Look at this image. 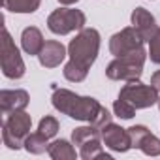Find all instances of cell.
I'll use <instances>...</instances> for the list:
<instances>
[{"mask_svg": "<svg viewBox=\"0 0 160 160\" xmlns=\"http://www.w3.org/2000/svg\"><path fill=\"white\" fill-rule=\"evenodd\" d=\"M51 100H53L55 109H58L60 113L77 121L94 124L100 130L111 122V115L108 113V109L91 96H79L68 89H55Z\"/></svg>", "mask_w": 160, "mask_h": 160, "instance_id": "obj_1", "label": "cell"}, {"mask_svg": "<svg viewBox=\"0 0 160 160\" xmlns=\"http://www.w3.org/2000/svg\"><path fill=\"white\" fill-rule=\"evenodd\" d=\"M100 49V34L96 28H81L79 34L70 42L68 55L70 62L64 66V77L72 83L83 81L89 68L94 64Z\"/></svg>", "mask_w": 160, "mask_h": 160, "instance_id": "obj_2", "label": "cell"}, {"mask_svg": "<svg viewBox=\"0 0 160 160\" xmlns=\"http://www.w3.org/2000/svg\"><path fill=\"white\" fill-rule=\"evenodd\" d=\"M145 58H147V53L143 47L128 53V55H122V57H115L113 62H109L108 70H106V75L113 81H136V79L141 77L143 73V64H145Z\"/></svg>", "mask_w": 160, "mask_h": 160, "instance_id": "obj_3", "label": "cell"}, {"mask_svg": "<svg viewBox=\"0 0 160 160\" xmlns=\"http://www.w3.org/2000/svg\"><path fill=\"white\" fill-rule=\"evenodd\" d=\"M32 126V119L25 111H13L8 113V119L2 122V139L8 149H19L28 136Z\"/></svg>", "mask_w": 160, "mask_h": 160, "instance_id": "obj_4", "label": "cell"}, {"mask_svg": "<svg viewBox=\"0 0 160 160\" xmlns=\"http://www.w3.org/2000/svg\"><path fill=\"white\" fill-rule=\"evenodd\" d=\"M0 64H2V73L8 79H21L25 75V62L21 58L19 49L15 47L10 32L6 27H2V45H0Z\"/></svg>", "mask_w": 160, "mask_h": 160, "instance_id": "obj_5", "label": "cell"}, {"mask_svg": "<svg viewBox=\"0 0 160 160\" xmlns=\"http://www.w3.org/2000/svg\"><path fill=\"white\" fill-rule=\"evenodd\" d=\"M85 13L81 10H72V8H60L55 10L49 19H47V27L53 34H70L73 30H81L85 28Z\"/></svg>", "mask_w": 160, "mask_h": 160, "instance_id": "obj_6", "label": "cell"}, {"mask_svg": "<svg viewBox=\"0 0 160 160\" xmlns=\"http://www.w3.org/2000/svg\"><path fill=\"white\" fill-rule=\"evenodd\" d=\"M119 98L130 102L136 109H145L158 104V91L152 85H143L136 79V81H126L119 92Z\"/></svg>", "mask_w": 160, "mask_h": 160, "instance_id": "obj_7", "label": "cell"}, {"mask_svg": "<svg viewBox=\"0 0 160 160\" xmlns=\"http://www.w3.org/2000/svg\"><path fill=\"white\" fill-rule=\"evenodd\" d=\"M143 36L134 28V27H126L122 28L121 32L113 34L111 40H109V51L113 57H122V55H128L139 47H143Z\"/></svg>", "mask_w": 160, "mask_h": 160, "instance_id": "obj_8", "label": "cell"}, {"mask_svg": "<svg viewBox=\"0 0 160 160\" xmlns=\"http://www.w3.org/2000/svg\"><path fill=\"white\" fill-rule=\"evenodd\" d=\"M102 141H104L106 147H109L115 152H126L132 147L126 128H121L113 122H109L108 126L102 128Z\"/></svg>", "mask_w": 160, "mask_h": 160, "instance_id": "obj_9", "label": "cell"}, {"mask_svg": "<svg viewBox=\"0 0 160 160\" xmlns=\"http://www.w3.org/2000/svg\"><path fill=\"white\" fill-rule=\"evenodd\" d=\"M68 55V49L57 42V40H49L43 43V49L40 51L38 58H40V64L45 66V68H57L60 66V62L64 60V57Z\"/></svg>", "mask_w": 160, "mask_h": 160, "instance_id": "obj_10", "label": "cell"}, {"mask_svg": "<svg viewBox=\"0 0 160 160\" xmlns=\"http://www.w3.org/2000/svg\"><path fill=\"white\" fill-rule=\"evenodd\" d=\"M27 106H28V92L23 89L0 92V109H2L4 115L13 113V111H23Z\"/></svg>", "mask_w": 160, "mask_h": 160, "instance_id": "obj_11", "label": "cell"}, {"mask_svg": "<svg viewBox=\"0 0 160 160\" xmlns=\"http://www.w3.org/2000/svg\"><path fill=\"white\" fill-rule=\"evenodd\" d=\"M132 27L143 36L145 42H149V40L154 36V32L158 30L154 15L149 13L145 8H136V10L132 12Z\"/></svg>", "mask_w": 160, "mask_h": 160, "instance_id": "obj_12", "label": "cell"}, {"mask_svg": "<svg viewBox=\"0 0 160 160\" xmlns=\"http://www.w3.org/2000/svg\"><path fill=\"white\" fill-rule=\"evenodd\" d=\"M43 36L42 32L36 28V27H28L23 30L21 34V45H23V51L27 55H40V51L43 49Z\"/></svg>", "mask_w": 160, "mask_h": 160, "instance_id": "obj_13", "label": "cell"}, {"mask_svg": "<svg viewBox=\"0 0 160 160\" xmlns=\"http://www.w3.org/2000/svg\"><path fill=\"white\" fill-rule=\"evenodd\" d=\"M47 152L53 160H75V156H77L73 145H70V141H66V139H57V141L49 143Z\"/></svg>", "mask_w": 160, "mask_h": 160, "instance_id": "obj_14", "label": "cell"}, {"mask_svg": "<svg viewBox=\"0 0 160 160\" xmlns=\"http://www.w3.org/2000/svg\"><path fill=\"white\" fill-rule=\"evenodd\" d=\"M100 139H102V138H96V139H91V141H87V143L81 145V151H79V154H81L83 160H96V158L111 160V154H108V152L102 149Z\"/></svg>", "mask_w": 160, "mask_h": 160, "instance_id": "obj_15", "label": "cell"}, {"mask_svg": "<svg viewBox=\"0 0 160 160\" xmlns=\"http://www.w3.org/2000/svg\"><path fill=\"white\" fill-rule=\"evenodd\" d=\"M42 0H2V6L13 13H32L40 8Z\"/></svg>", "mask_w": 160, "mask_h": 160, "instance_id": "obj_16", "label": "cell"}, {"mask_svg": "<svg viewBox=\"0 0 160 160\" xmlns=\"http://www.w3.org/2000/svg\"><path fill=\"white\" fill-rule=\"evenodd\" d=\"M47 139H49V138L43 136L42 132H34V134H28V136L25 138L23 145H25V149H27L28 152H32V154H42V152H45V151L49 149Z\"/></svg>", "mask_w": 160, "mask_h": 160, "instance_id": "obj_17", "label": "cell"}, {"mask_svg": "<svg viewBox=\"0 0 160 160\" xmlns=\"http://www.w3.org/2000/svg\"><path fill=\"white\" fill-rule=\"evenodd\" d=\"M96 138H102V130L96 128L94 124H89V126H79L72 132V141L73 145H79L81 147L83 143L91 141V139H96Z\"/></svg>", "mask_w": 160, "mask_h": 160, "instance_id": "obj_18", "label": "cell"}, {"mask_svg": "<svg viewBox=\"0 0 160 160\" xmlns=\"http://www.w3.org/2000/svg\"><path fill=\"white\" fill-rule=\"evenodd\" d=\"M139 149H141L147 156H158V154H160V139L149 132V134L143 138V141H141Z\"/></svg>", "mask_w": 160, "mask_h": 160, "instance_id": "obj_19", "label": "cell"}, {"mask_svg": "<svg viewBox=\"0 0 160 160\" xmlns=\"http://www.w3.org/2000/svg\"><path fill=\"white\" fill-rule=\"evenodd\" d=\"M38 132H42L43 136H47L49 139L51 138H55L57 136V132H58V121L55 119V117H43L42 121H40V126H38Z\"/></svg>", "mask_w": 160, "mask_h": 160, "instance_id": "obj_20", "label": "cell"}, {"mask_svg": "<svg viewBox=\"0 0 160 160\" xmlns=\"http://www.w3.org/2000/svg\"><path fill=\"white\" fill-rule=\"evenodd\" d=\"M113 111H115V115L121 117V119H132V117L136 115V108H134L130 102L122 100V98H119V100L113 104Z\"/></svg>", "mask_w": 160, "mask_h": 160, "instance_id": "obj_21", "label": "cell"}, {"mask_svg": "<svg viewBox=\"0 0 160 160\" xmlns=\"http://www.w3.org/2000/svg\"><path fill=\"white\" fill-rule=\"evenodd\" d=\"M126 132H128V136H130V143H132V147H138V149H139L143 138L149 134V128H145V126H141V124H136V126L126 128Z\"/></svg>", "mask_w": 160, "mask_h": 160, "instance_id": "obj_22", "label": "cell"}, {"mask_svg": "<svg viewBox=\"0 0 160 160\" xmlns=\"http://www.w3.org/2000/svg\"><path fill=\"white\" fill-rule=\"evenodd\" d=\"M149 57L154 64H160V28L149 40Z\"/></svg>", "mask_w": 160, "mask_h": 160, "instance_id": "obj_23", "label": "cell"}, {"mask_svg": "<svg viewBox=\"0 0 160 160\" xmlns=\"http://www.w3.org/2000/svg\"><path fill=\"white\" fill-rule=\"evenodd\" d=\"M151 85H152V87L160 92V70L152 73V77H151Z\"/></svg>", "mask_w": 160, "mask_h": 160, "instance_id": "obj_24", "label": "cell"}, {"mask_svg": "<svg viewBox=\"0 0 160 160\" xmlns=\"http://www.w3.org/2000/svg\"><path fill=\"white\" fill-rule=\"evenodd\" d=\"M58 2H60L62 6H72V4H75V2H79V0H58Z\"/></svg>", "mask_w": 160, "mask_h": 160, "instance_id": "obj_25", "label": "cell"}, {"mask_svg": "<svg viewBox=\"0 0 160 160\" xmlns=\"http://www.w3.org/2000/svg\"><path fill=\"white\" fill-rule=\"evenodd\" d=\"M158 108H160V98H158Z\"/></svg>", "mask_w": 160, "mask_h": 160, "instance_id": "obj_26", "label": "cell"}]
</instances>
